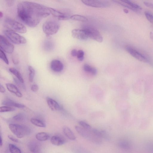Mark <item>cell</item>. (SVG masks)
<instances>
[{"instance_id": "cell-1", "label": "cell", "mask_w": 153, "mask_h": 153, "mask_svg": "<svg viewBox=\"0 0 153 153\" xmlns=\"http://www.w3.org/2000/svg\"><path fill=\"white\" fill-rule=\"evenodd\" d=\"M17 13L20 19L31 27L36 26L43 18L51 14L49 7L28 1H23L18 4Z\"/></svg>"}, {"instance_id": "cell-2", "label": "cell", "mask_w": 153, "mask_h": 153, "mask_svg": "<svg viewBox=\"0 0 153 153\" xmlns=\"http://www.w3.org/2000/svg\"><path fill=\"white\" fill-rule=\"evenodd\" d=\"M4 25L8 30L15 32L25 33L27 32L26 28L23 25L10 18L7 17L4 19Z\"/></svg>"}, {"instance_id": "cell-3", "label": "cell", "mask_w": 153, "mask_h": 153, "mask_svg": "<svg viewBox=\"0 0 153 153\" xmlns=\"http://www.w3.org/2000/svg\"><path fill=\"white\" fill-rule=\"evenodd\" d=\"M59 27V24L57 21L53 19H49L43 23L42 29L47 36H50L57 33Z\"/></svg>"}, {"instance_id": "cell-4", "label": "cell", "mask_w": 153, "mask_h": 153, "mask_svg": "<svg viewBox=\"0 0 153 153\" xmlns=\"http://www.w3.org/2000/svg\"><path fill=\"white\" fill-rule=\"evenodd\" d=\"M9 128L11 132L18 138H22L28 134L30 132L27 126L16 124H10Z\"/></svg>"}, {"instance_id": "cell-5", "label": "cell", "mask_w": 153, "mask_h": 153, "mask_svg": "<svg viewBox=\"0 0 153 153\" xmlns=\"http://www.w3.org/2000/svg\"><path fill=\"white\" fill-rule=\"evenodd\" d=\"M75 128L77 132L85 138L94 143L99 144L101 143V139L95 136L92 132V130L88 131L78 126H76Z\"/></svg>"}, {"instance_id": "cell-6", "label": "cell", "mask_w": 153, "mask_h": 153, "mask_svg": "<svg viewBox=\"0 0 153 153\" xmlns=\"http://www.w3.org/2000/svg\"><path fill=\"white\" fill-rule=\"evenodd\" d=\"M4 33L6 37L12 43L17 45L25 44L26 42L25 38L15 32L6 30Z\"/></svg>"}, {"instance_id": "cell-7", "label": "cell", "mask_w": 153, "mask_h": 153, "mask_svg": "<svg viewBox=\"0 0 153 153\" xmlns=\"http://www.w3.org/2000/svg\"><path fill=\"white\" fill-rule=\"evenodd\" d=\"M0 49L8 53H12L14 50L13 45L4 36H0Z\"/></svg>"}, {"instance_id": "cell-8", "label": "cell", "mask_w": 153, "mask_h": 153, "mask_svg": "<svg viewBox=\"0 0 153 153\" xmlns=\"http://www.w3.org/2000/svg\"><path fill=\"white\" fill-rule=\"evenodd\" d=\"M82 2L90 7L97 8H104L108 7L109 3L105 0H83Z\"/></svg>"}, {"instance_id": "cell-9", "label": "cell", "mask_w": 153, "mask_h": 153, "mask_svg": "<svg viewBox=\"0 0 153 153\" xmlns=\"http://www.w3.org/2000/svg\"><path fill=\"white\" fill-rule=\"evenodd\" d=\"M85 29L87 32L89 38L99 42H102L103 38L97 29L92 27H88Z\"/></svg>"}, {"instance_id": "cell-10", "label": "cell", "mask_w": 153, "mask_h": 153, "mask_svg": "<svg viewBox=\"0 0 153 153\" xmlns=\"http://www.w3.org/2000/svg\"><path fill=\"white\" fill-rule=\"evenodd\" d=\"M126 51L133 57L138 60L144 62H148L147 58L139 51L130 46H127Z\"/></svg>"}, {"instance_id": "cell-11", "label": "cell", "mask_w": 153, "mask_h": 153, "mask_svg": "<svg viewBox=\"0 0 153 153\" xmlns=\"http://www.w3.org/2000/svg\"><path fill=\"white\" fill-rule=\"evenodd\" d=\"M71 33L74 38L80 40H86L89 38L87 32L85 29H74L72 30Z\"/></svg>"}, {"instance_id": "cell-12", "label": "cell", "mask_w": 153, "mask_h": 153, "mask_svg": "<svg viewBox=\"0 0 153 153\" xmlns=\"http://www.w3.org/2000/svg\"><path fill=\"white\" fill-rule=\"evenodd\" d=\"M51 14L59 20H67L70 18L67 15L51 7H49Z\"/></svg>"}, {"instance_id": "cell-13", "label": "cell", "mask_w": 153, "mask_h": 153, "mask_svg": "<svg viewBox=\"0 0 153 153\" xmlns=\"http://www.w3.org/2000/svg\"><path fill=\"white\" fill-rule=\"evenodd\" d=\"M50 68L54 72H60L63 70L64 66L60 61L58 59H54L51 62Z\"/></svg>"}, {"instance_id": "cell-14", "label": "cell", "mask_w": 153, "mask_h": 153, "mask_svg": "<svg viewBox=\"0 0 153 153\" xmlns=\"http://www.w3.org/2000/svg\"><path fill=\"white\" fill-rule=\"evenodd\" d=\"M46 101L48 107L52 111H59L61 109V107L59 103L51 98L47 97Z\"/></svg>"}, {"instance_id": "cell-15", "label": "cell", "mask_w": 153, "mask_h": 153, "mask_svg": "<svg viewBox=\"0 0 153 153\" xmlns=\"http://www.w3.org/2000/svg\"><path fill=\"white\" fill-rule=\"evenodd\" d=\"M6 87L8 90L11 93L14 94L19 97H22V94L16 86L10 83L6 84Z\"/></svg>"}, {"instance_id": "cell-16", "label": "cell", "mask_w": 153, "mask_h": 153, "mask_svg": "<svg viewBox=\"0 0 153 153\" xmlns=\"http://www.w3.org/2000/svg\"><path fill=\"white\" fill-rule=\"evenodd\" d=\"M2 104L6 106L14 107L19 108H24L25 107L24 105L17 103L10 99H6L2 102Z\"/></svg>"}, {"instance_id": "cell-17", "label": "cell", "mask_w": 153, "mask_h": 153, "mask_svg": "<svg viewBox=\"0 0 153 153\" xmlns=\"http://www.w3.org/2000/svg\"><path fill=\"white\" fill-rule=\"evenodd\" d=\"M51 142L54 145L60 146L64 144L65 140L62 137L56 135L53 136L51 137Z\"/></svg>"}, {"instance_id": "cell-18", "label": "cell", "mask_w": 153, "mask_h": 153, "mask_svg": "<svg viewBox=\"0 0 153 153\" xmlns=\"http://www.w3.org/2000/svg\"><path fill=\"white\" fill-rule=\"evenodd\" d=\"M63 131L65 135L69 139L74 141L76 140V137L74 133L68 127H64Z\"/></svg>"}, {"instance_id": "cell-19", "label": "cell", "mask_w": 153, "mask_h": 153, "mask_svg": "<svg viewBox=\"0 0 153 153\" xmlns=\"http://www.w3.org/2000/svg\"><path fill=\"white\" fill-rule=\"evenodd\" d=\"M28 146L29 150L32 153H38L39 151V145L35 142H30Z\"/></svg>"}, {"instance_id": "cell-20", "label": "cell", "mask_w": 153, "mask_h": 153, "mask_svg": "<svg viewBox=\"0 0 153 153\" xmlns=\"http://www.w3.org/2000/svg\"><path fill=\"white\" fill-rule=\"evenodd\" d=\"M119 147L124 150H129L131 148V144L128 140H121L118 143Z\"/></svg>"}, {"instance_id": "cell-21", "label": "cell", "mask_w": 153, "mask_h": 153, "mask_svg": "<svg viewBox=\"0 0 153 153\" xmlns=\"http://www.w3.org/2000/svg\"><path fill=\"white\" fill-rule=\"evenodd\" d=\"M31 123L35 126L42 128L46 127L45 123L40 119L36 118H32L30 119Z\"/></svg>"}, {"instance_id": "cell-22", "label": "cell", "mask_w": 153, "mask_h": 153, "mask_svg": "<svg viewBox=\"0 0 153 153\" xmlns=\"http://www.w3.org/2000/svg\"><path fill=\"white\" fill-rule=\"evenodd\" d=\"M36 137L39 141H45L49 138V135L46 132H40L36 134Z\"/></svg>"}, {"instance_id": "cell-23", "label": "cell", "mask_w": 153, "mask_h": 153, "mask_svg": "<svg viewBox=\"0 0 153 153\" xmlns=\"http://www.w3.org/2000/svg\"><path fill=\"white\" fill-rule=\"evenodd\" d=\"M9 71L10 72L16 76L18 80L21 82L23 83L24 79L23 77L20 73L17 70L14 68H9Z\"/></svg>"}, {"instance_id": "cell-24", "label": "cell", "mask_w": 153, "mask_h": 153, "mask_svg": "<svg viewBox=\"0 0 153 153\" xmlns=\"http://www.w3.org/2000/svg\"><path fill=\"white\" fill-rule=\"evenodd\" d=\"M83 68L84 71L90 73L94 75H96L97 74V70L96 68L87 64H85L83 65Z\"/></svg>"}, {"instance_id": "cell-25", "label": "cell", "mask_w": 153, "mask_h": 153, "mask_svg": "<svg viewBox=\"0 0 153 153\" xmlns=\"http://www.w3.org/2000/svg\"><path fill=\"white\" fill-rule=\"evenodd\" d=\"M70 19L75 21L86 22L88 21V19L85 17L79 15H74L70 17Z\"/></svg>"}, {"instance_id": "cell-26", "label": "cell", "mask_w": 153, "mask_h": 153, "mask_svg": "<svg viewBox=\"0 0 153 153\" xmlns=\"http://www.w3.org/2000/svg\"><path fill=\"white\" fill-rule=\"evenodd\" d=\"M122 1L132 8L137 10L138 11L139 10H141L142 9V8L139 5L130 1L127 0H123Z\"/></svg>"}, {"instance_id": "cell-27", "label": "cell", "mask_w": 153, "mask_h": 153, "mask_svg": "<svg viewBox=\"0 0 153 153\" xmlns=\"http://www.w3.org/2000/svg\"><path fill=\"white\" fill-rule=\"evenodd\" d=\"M29 71V80L30 82H32L33 81L35 75V70L31 66L29 65L28 67Z\"/></svg>"}, {"instance_id": "cell-28", "label": "cell", "mask_w": 153, "mask_h": 153, "mask_svg": "<svg viewBox=\"0 0 153 153\" xmlns=\"http://www.w3.org/2000/svg\"><path fill=\"white\" fill-rule=\"evenodd\" d=\"M9 148L11 153H21L20 149L13 144H9Z\"/></svg>"}, {"instance_id": "cell-29", "label": "cell", "mask_w": 153, "mask_h": 153, "mask_svg": "<svg viewBox=\"0 0 153 153\" xmlns=\"http://www.w3.org/2000/svg\"><path fill=\"white\" fill-rule=\"evenodd\" d=\"M15 110V109L14 108L9 106H1L0 107V111L1 112L13 111Z\"/></svg>"}, {"instance_id": "cell-30", "label": "cell", "mask_w": 153, "mask_h": 153, "mask_svg": "<svg viewBox=\"0 0 153 153\" xmlns=\"http://www.w3.org/2000/svg\"><path fill=\"white\" fill-rule=\"evenodd\" d=\"M73 151L74 153H90L85 149L79 146L74 147Z\"/></svg>"}, {"instance_id": "cell-31", "label": "cell", "mask_w": 153, "mask_h": 153, "mask_svg": "<svg viewBox=\"0 0 153 153\" xmlns=\"http://www.w3.org/2000/svg\"><path fill=\"white\" fill-rule=\"evenodd\" d=\"M79 124L82 127L88 131H91L92 128L91 126L86 122L80 121L79 122Z\"/></svg>"}, {"instance_id": "cell-32", "label": "cell", "mask_w": 153, "mask_h": 153, "mask_svg": "<svg viewBox=\"0 0 153 153\" xmlns=\"http://www.w3.org/2000/svg\"><path fill=\"white\" fill-rule=\"evenodd\" d=\"M25 118V115L23 113H19L14 116L13 119L15 121H20L24 120Z\"/></svg>"}, {"instance_id": "cell-33", "label": "cell", "mask_w": 153, "mask_h": 153, "mask_svg": "<svg viewBox=\"0 0 153 153\" xmlns=\"http://www.w3.org/2000/svg\"><path fill=\"white\" fill-rule=\"evenodd\" d=\"M0 58L7 64L8 65L9 62L8 59L4 52L0 49Z\"/></svg>"}, {"instance_id": "cell-34", "label": "cell", "mask_w": 153, "mask_h": 153, "mask_svg": "<svg viewBox=\"0 0 153 153\" xmlns=\"http://www.w3.org/2000/svg\"><path fill=\"white\" fill-rule=\"evenodd\" d=\"M144 14L147 20L153 24V15L149 12L147 11L145 12Z\"/></svg>"}, {"instance_id": "cell-35", "label": "cell", "mask_w": 153, "mask_h": 153, "mask_svg": "<svg viewBox=\"0 0 153 153\" xmlns=\"http://www.w3.org/2000/svg\"><path fill=\"white\" fill-rule=\"evenodd\" d=\"M84 53L83 51L79 50L78 51L77 57L78 60L80 61H83L84 59Z\"/></svg>"}, {"instance_id": "cell-36", "label": "cell", "mask_w": 153, "mask_h": 153, "mask_svg": "<svg viewBox=\"0 0 153 153\" xmlns=\"http://www.w3.org/2000/svg\"><path fill=\"white\" fill-rule=\"evenodd\" d=\"M49 41L47 40L45 43V48L47 50H50L53 46L52 43Z\"/></svg>"}, {"instance_id": "cell-37", "label": "cell", "mask_w": 153, "mask_h": 153, "mask_svg": "<svg viewBox=\"0 0 153 153\" xmlns=\"http://www.w3.org/2000/svg\"><path fill=\"white\" fill-rule=\"evenodd\" d=\"M102 138L107 140H109L110 139L108 133L105 130H102Z\"/></svg>"}, {"instance_id": "cell-38", "label": "cell", "mask_w": 153, "mask_h": 153, "mask_svg": "<svg viewBox=\"0 0 153 153\" xmlns=\"http://www.w3.org/2000/svg\"><path fill=\"white\" fill-rule=\"evenodd\" d=\"M14 81L16 83L17 85L21 88H23L24 89H25V85L22 84L23 83L21 82L18 79H16L15 78H14L13 79Z\"/></svg>"}, {"instance_id": "cell-39", "label": "cell", "mask_w": 153, "mask_h": 153, "mask_svg": "<svg viewBox=\"0 0 153 153\" xmlns=\"http://www.w3.org/2000/svg\"><path fill=\"white\" fill-rule=\"evenodd\" d=\"M31 90L33 92H36L38 90V86L37 84L32 85L31 87Z\"/></svg>"}, {"instance_id": "cell-40", "label": "cell", "mask_w": 153, "mask_h": 153, "mask_svg": "<svg viewBox=\"0 0 153 153\" xmlns=\"http://www.w3.org/2000/svg\"><path fill=\"white\" fill-rule=\"evenodd\" d=\"M144 4L146 6L153 9V4L150 2L145 1L143 2Z\"/></svg>"}, {"instance_id": "cell-41", "label": "cell", "mask_w": 153, "mask_h": 153, "mask_svg": "<svg viewBox=\"0 0 153 153\" xmlns=\"http://www.w3.org/2000/svg\"><path fill=\"white\" fill-rule=\"evenodd\" d=\"M7 137L8 138L12 141L16 143L18 142L19 141L18 140L12 136L10 135H8Z\"/></svg>"}, {"instance_id": "cell-42", "label": "cell", "mask_w": 153, "mask_h": 153, "mask_svg": "<svg viewBox=\"0 0 153 153\" xmlns=\"http://www.w3.org/2000/svg\"><path fill=\"white\" fill-rule=\"evenodd\" d=\"M77 52L78 51H77L75 49H73L72 50L71 52V55L73 56H77Z\"/></svg>"}, {"instance_id": "cell-43", "label": "cell", "mask_w": 153, "mask_h": 153, "mask_svg": "<svg viewBox=\"0 0 153 153\" xmlns=\"http://www.w3.org/2000/svg\"><path fill=\"white\" fill-rule=\"evenodd\" d=\"M0 91L2 93H4L5 92V88L1 84L0 85Z\"/></svg>"}, {"instance_id": "cell-44", "label": "cell", "mask_w": 153, "mask_h": 153, "mask_svg": "<svg viewBox=\"0 0 153 153\" xmlns=\"http://www.w3.org/2000/svg\"><path fill=\"white\" fill-rule=\"evenodd\" d=\"M149 36L150 38L152 39V40H153V32H150L149 33Z\"/></svg>"}, {"instance_id": "cell-45", "label": "cell", "mask_w": 153, "mask_h": 153, "mask_svg": "<svg viewBox=\"0 0 153 153\" xmlns=\"http://www.w3.org/2000/svg\"><path fill=\"white\" fill-rule=\"evenodd\" d=\"M0 146L1 147L2 145V140L1 136H0Z\"/></svg>"}, {"instance_id": "cell-46", "label": "cell", "mask_w": 153, "mask_h": 153, "mask_svg": "<svg viewBox=\"0 0 153 153\" xmlns=\"http://www.w3.org/2000/svg\"><path fill=\"white\" fill-rule=\"evenodd\" d=\"M123 11L126 13H128V10L126 9H123Z\"/></svg>"}, {"instance_id": "cell-47", "label": "cell", "mask_w": 153, "mask_h": 153, "mask_svg": "<svg viewBox=\"0 0 153 153\" xmlns=\"http://www.w3.org/2000/svg\"><path fill=\"white\" fill-rule=\"evenodd\" d=\"M3 16V13L1 12V11H0V18H1V17H2Z\"/></svg>"}]
</instances>
